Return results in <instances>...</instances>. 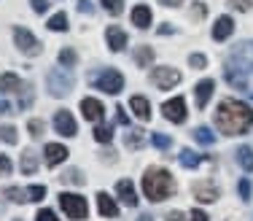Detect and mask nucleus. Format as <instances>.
<instances>
[{"label": "nucleus", "mask_w": 253, "mask_h": 221, "mask_svg": "<svg viewBox=\"0 0 253 221\" xmlns=\"http://www.w3.org/2000/svg\"><path fill=\"white\" fill-rule=\"evenodd\" d=\"M105 41H108V46H111L113 51H122L126 46V35H124L122 27H108L105 30Z\"/></svg>", "instance_id": "a211bd4d"}, {"label": "nucleus", "mask_w": 253, "mask_h": 221, "mask_svg": "<svg viewBox=\"0 0 253 221\" xmlns=\"http://www.w3.org/2000/svg\"><path fill=\"white\" fill-rule=\"evenodd\" d=\"M0 173H3V176H8V173H11V159L5 157V154H0Z\"/></svg>", "instance_id": "c03bdc74"}, {"label": "nucleus", "mask_w": 253, "mask_h": 221, "mask_svg": "<svg viewBox=\"0 0 253 221\" xmlns=\"http://www.w3.org/2000/svg\"><path fill=\"white\" fill-rule=\"evenodd\" d=\"M159 33H162V35H170V33H172V27H170V25H162V27H159Z\"/></svg>", "instance_id": "5fc2aeb1"}, {"label": "nucleus", "mask_w": 253, "mask_h": 221, "mask_svg": "<svg viewBox=\"0 0 253 221\" xmlns=\"http://www.w3.org/2000/svg\"><path fill=\"white\" fill-rule=\"evenodd\" d=\"M78 11H81V14H92L94 5L89 3V0H78Z\"/></svg>", "instance_id": "49530a36"}, {"label": "nucleus", "mask_w": 253, "mask_h": 221, "mask_svg": "<svg viewBox=\"0 0 253 221\" xmlns=\"http://www.w3.org/2000/svg\"><path fill=\"white\" fill-rule=\"evenodd\" d=\"M43 154H46V165H49V167H54V165H59V162L68 159V148L59 146V143H49Z\"/></svg>", "instance_id": "2eb2a0df"}, {"label": "nucleus", "mask_w": 253, "mask_h": 221, "mask_svg": "<svg viewBox=\"0 0 253 221\" xmlns=\"http://www.w3.org/2000/svg\"><path fill=\"white\" fill-rule=\"evenodd\" d=\"M232 5H234V8H240V11H248L253 5V0H232Z\"/></svg>", "instance_id": "de8ad7c7"}, {"label": "nucleus", "mask_w": 253, "mask_h": 221, "mask_svg": "<svg viewBox=\"0 0 253 221\" xmlns=\"http://www.w3.org/2000/svg\"><path fill=\"white\" fill-rule=\"evenodd\" d=\"M0 113H11V105L5 100H0Z\"/></svg>", "instance_id": "603ef678"}, {"label": "nucleus", "mask_w": 253, "mask_h": 221, "mask_svg": "<svg viewBox=\"0 0 253 221\" xmlns=\"http://www.w3.org/2000/svg\"><path fill=\"white\" fill-rule=\"evenodd\" d=\"M5 197H8L11 202H16V205H19V202H25V200H30L27 192H22V189H16V186H8V189H5Z\"/></svg>", "instance_id": "473e14b6"}, {"label": "nucleus", "mask_w": 253, "mask_h": 221, "mask_svg": "<svg viewBox=\"0 0 253 221\" xmlns=\"http://www.w3.org/2000/svg\"><path fill=\"white\" fill-rule=\"evenodd\" d=\"M132 25L146 30L151 25V8H148V5H135V8H132Z\"/></svg>", "instance_id": "412c9836"}, {"label": "nucleus", "mask_w": 253, "mask_h": 221, "mask_svg": "<svg viewBox=\"0 0 253 221\" xmlns=\"http://www.w3.org/2000/svg\"><path fill=\"white\" fill-rule=\"evenodd\" d=\"M35 221H59V219L54 216V211H49V208H43V211H38V216H35Z\"/></svg>", "instance_id": "79ce46f5"}, {"label": "nucleus", "mask_w": 253, "mask_h": 221, "mask_svg": "<svg viewBox=\"0 0 253 221\" xmlns=\"http://www.w3.org/2000/svg\"><path fill=\"white\" fill-rule=\"evenodd\" d=\"M151 143H154L156 148H162V151H165V148H170V146H172V140L167 138V135H159V133H154V135H151Z\"/></svg>", "instance_id": "e433bc0d"}, {"label": "nucleus", "mask_w": 253, "mask_h": 221, "mask_svg": "<svg viewBox=\"0 0 253 221\" xmlns=\"http://www.w3.org/2000/svg\"><path fill=\"white\" fill-rule=\"evenodd\" d=\"M189 221H208V213H205V211H197V208H194V211L189 213Z\"/></svg>", "instance_id": "a18cd8bd"}, {"label": "nucleus", "mask_w": 253, "mask_h": 221, "mask_svg": "<svg viewBox=\"0 0 253 221\" xmlns=\"http://www.w3.org/2000/svg\"><path fill=\"white\" fill-rule=\"evenodd\" d=\"M178 159H180V165H183V167H189V170H194V167L202 162V154L191 151V148H183V151L178 154Z\"/></svg>", "instance_id": "b1692460"}, {"label": "nucleus", "mask_w": 253, "mask_h": 221, "mask_svg": "<svg viewBox=\"0 0 253 221\" xmlns=\"http://www.w3.org/2000/svg\"><path fill=\"white\" fill-rule=\"evenodd\" d=\"M226 65L243 70L245 76L253 73V41H243V44L234 46L232 54H229V59H226Z\"/></svg>", "instance_id": "39448f33"}, {"label": "nucleus", "mask_w": 253, "mask_h": 221, "mask_svg": "<svg viewBox=\"0 0 253 221\" xmlns=\"http://www.w3.org/2000/svg\"><path fill=\"white\" fill-rule=\"evenodd\" d=\"M116 111H119V116H116V119H119V122H122V124H129V116H126V111L122 108V105H119V108H116Z\"/></svg>", "instance_id": "09e8293b"}, {"label": "nucleus", "mask_w": 253, "mask_h": 221, "mask_svg": "<svg viewBox=\"0 0 253 221\" xmlns=\"http://www.w3.org/2000/svg\"><path fill=\"white\" fill-rule=\"evenodd\" d=\"M100 3H102V8H105L111 16H119L124 11V0H100Z\"/></svg>", "instance_id": "7c9ffc66"}, {"label": "nucleus", "mask_w": 253, "mask_h": 221, "mask_svg": "<svg viewBox=\"0 0 253 221\" xmlns=\"http://www.w3.org/2000/svg\"><path fill=\"white\" fill-rule=\"evenodd\" d=\"M27 197H30L33 202H41V200L46 197V186H30V189H27Z\"/></svg>", "instance_id": "4c0bfd02"}, {"label": "nucleus", "mask_w": 253, "mask_h": 221, "mask_svg": "<svg viewBox=\"0 0 253 221\" xmlns=\"http://www.w3.org/2000/svg\"><path fill=\"white\" fill-rule=\"evenodd\" d=\"M97 208H100V213L105 219H116L119 216V205L111 200V194H105V192H97Z\"/></svg>", "instance_id": "f3484780"}, {"label": "nucleus", "mask_w": 253, "mask_h": 221, "mask_svg": "<svg viewBox=\"0 0 253 221\" xmlns=\"http://www.w3.org/2000/svg\"><path fill=\"white\" fill-rule=\"evenodd\" d=\"M162 113H165V119H167V122L183 124V122H186V100H183V97L167 100V103L162 105Z\"/></svg>", "instance_id": "1a4fd4ad"}, {"label": "nucleus", "mask_w": 253, "mask_h": 221, "mask_svg": "<svg viewBox=\"0 0 253 221\" xmlns=\"http://www.w3.org/2000/svg\"><path fill=\"white\" fill-rule=\"evenodd\" d=\"M189 65H191V68H197V70H202L205 65H208V57H205V54H191Z\"/></svg>", "instance_id": "a19ab883"}, {"label": "nucleus", "mask_w": 253, "mask_h": 221, "mask_svg": "<svg viewBox=\"0 0 253 221\" xmlns=\"http://www.w3.org/2000/svg\"><path fill=\"white\" fill-rule=\"evenodd\" d=\"M30 105H33V87H30V84H27V87H22V97H19V108H22V111H27V108H30Z\"/></svg>", "instance_id": "72a5a7b5"}, {"label": "nucleus", "mask_w": 253, "mask_h": 221, "mask_svg": "<svg viewBox=\"0 0 253 221\" xmlns=\"http://www.w3.org/2000/svg\"><path fill=\"white\" fill-rule=\"evenodd\" d=\"M54 130H57L59 135H65V138H73V135L78 133L76 119L70 116V111H57L54 113Z\"/></svg>", "instance_id": "9d476101"}, {"label": "nucleus", "mask_w": 253, "mask_h": 221, "mask_svg": "<svg viewBox=\"0 0 253 221\" xmlns=\"http://www.w3.org/2000/svg\"><path fill=\"white\" fill-rule=\"evenodd\" d=\"M94 140H100V143H111V140H113V130H111V127H102V124H97V127H94Z\"/></svg>", "instance_id": "2f4dec72"}, {"label": "nucleus", "mask_w": 253, "mask_h": 221, "mask_svg": "<svg viewBox=\"0 0 253 221\" xmlns=\"http://www.w3.org/2000/svg\"><path fill=\"white\" fill-rule=\"evenodd\" d=\"M73 73L65 68H51L49 73H46V89H49L51 97H65V94L73 92Z\"/></svg>", "instance_id": "20e7f679"}, {"label": "nucleus", "mask_w": 253, "mask_h": 221, "mask_svg": "<svg viewBox=\"0 0 253 221\" xmlns=\"http://www.w3.org/2000/svg\"><path fill=\"white\" fill-rule=\"evenodd\" d=\"M162 5H167V8H178L180 3H183V0H159Z\"/></svg>", "instance_id": "8fccbe9b"}, {"label": "nucleus", "mask_w": 253, "mask_h": 221, "mask_svg": "<svg viewBox=\"0 0 253 221\" xmlns=\"http://www.w3.org/2000/svg\"><path fill=\"white\" fill-rule=\"evenodd\" d=\"M234 33V19L232 16H218V22L213 25V38L215 41H226Z\"/></svg>", "instance_id": "4468645a"}, {"label": "nucleus", "mask_w": 253, "mask_h": 221, "mask_svg": "<svg viewBox=\"0 0 253 221\" xmlns=\"http://www.w3.org/2000/svg\"><path fill=\"white\" fill-rule=\"evenodd\" d=\"M81 111H84V119H86V122H94V124H100L102 116H105L102 103H100V100H94V97L81 100Z\"/></svg>", "instance_id": "9b49d317"}, {"label": "nucleus", "mask_w": 253, "mask_h": 221, "mask_svg": "<svg viewBox=\"0 0 253 221\" xmlns=\"http://www.w3.org/2000/svg\"><path fill=\"white\" fill-rule=\"evenodd\" d=\"M194 140L202 143V146H213V143H215V133L210 127H197L194 130Z\"/></svg>", "instance_id": "bb28decb"}, {"label": "nucleus", "mask_w": 253, "mask_h": 221, "mask_svg": "<svg viewBox=\"0 0 253 221\" xmlns=\"http://www.w3.org/2000/svg\"><path fill=\"white\" fill-rule=\"evenodd\" d=\"M143 192H146V197L151 202H162V200H167V197H172L175 181H172V176L165 167H151V170L143 176Z\"/></svg>", "instance_id": "f03ea898"}, {"label": "nucleus", "mask_w": 253, "mask_h": 221, "mask_svg": "<svg viewBox=\"0 0 253 221\" xmlns=\"http://www.w3.org/2000/svg\"><path fill=\"white\" fill-rule=\"evenodd\" d=\"M237 162L245 173H253V148L251 146H240L237 148Z\"/></svg>", "instance_id": "4be33fe9"}, {"label": "nucleus", "mask_w": 253, "mask_h": 221, "mask_svg": "<svg viewBox=\"0 0 253 221\" xmlns=\"http://www.w3.org/2000/svg\"><path fill=\"white\" fill-rule=\"evenodd\" d=\"M86 81H89V87L100 89V92H105V94H119L124 89V76L119 73V70H111V68L89 73Z\"/></svg>", "instance_id": "7ed1b4c3"}, {"label": "nucleus", "mask_w": 253, "mask_h": 221, "mask_svg": "<svg viewBox=\"0 0 253 221\" xmlns=\"http://www.w3.org/2000/svg\"><path fill=\"white\" fill-rule=\"evenodd\" d=\"M0 140H5L8 146H14V143L19 140V138H16V127H11V124H8V127H0Z\"/></svg>", "instance_id": "f704fd0d"}, {"label": "nucleus", "mask_w": 253, "mask_h": 221, "mask_svg": "<svg viewBox=\"0 0 253 221\" xmlns=\"http://www.w3.org/2000/svg\"><path fill=\"white\" fill-rule=\"evenodd\" d=\"M124 146L126 148H135V151H137V148L143 146V130H129V133L124 135Z\"/></svg>", "instance_id": "cd10ccee"}, {"label": "nucleus", "mask_w": 253, "mask_h": 221, "mask_svg": "<svg viewBox=\"0 0 253 221\" xmlns=\"http://www.w3.org/2000/svg\"><path fill=\"white\" fill-rule=\"evenodd\" d=\"M237 192H240V197H243L245 202L251 200V181H248V178H243V181L237 183Z\"/></svg>", "instance_id": "ea45409f"}, {"label": "nucleus", "mask_w": 253, "mask_h": 221, "mask_svg": "<svg viewBox=\"0 0 253 221\" xmlns=\"http://www.w3.org/2000/svg\"><path fill=\"white\" fill-rule=\"evenodd\" d=\"M30 5H33L35 14H43V11L49 8V3H46V0H30Z\"/></svg>", "instance_id": "37998d69"}, {"label": "nucleus", "mask_w": 253, "mask_h": 221, "mask_svg": "<svg viewBox=\"0 0 253 221\" xmlns=\"http://www.w3.org/2000/svg\"><path fill=\"white\" fill-rule=\"evenodd\" d=\"M129 108H132V113H135L140 122H148V119H151V105H148V100L140 97V94L129 100Z\"/></svg>", "instance_id": "6ab92c4d"}, {"label": "nucleus", "mask_w": 253, "mask_h": 221, "mask_svg": "<svg viewBox=\"0 0 253 221\" xmlns=\"http://www.w3.org/2000/svg\"><path fill=\"white\" fill-rule=\"evenodd\" d=\"M14 221H22V219H14Z\"/></svg>", "instance_id": "4d7b16f0"}, {"label": "nucleus", "mask_w": 253, "mask_h": 221, "mask_svg": "<svg viewBox=\"0 0 253 221\" xmlns=\"http://www.w3.org/2000/svg\"><path fill=\"white\" fill-rule=\"evenodd\" d=\"M167 221H183V213H170V216H167Z\"/></svg>", "instance_id": "3c124183"}, {"label": "nucleus", "mask_w": 253, "mask_h": 221, "mask_svg": "<svg viewBox=\"0 0 253 221\" xmlns=\"http://www.w3.org/2000/svg\"><path fill=\"white\" fill-rule=\"evenodd\" d=\"M151 81L156 84V89H172L180 81V73L175 68H154Z\"/></svg>", "instance_id": "6e6552de"}, {"label": "nucleus", "mask_w": 253, "mask_h": 221, "mask_svg": "<svg viewBox=\"0 0 253 221\" xmlns=\"http://www.w3.org/2000/svg\"><path fill=\"white\" fill-rule=\"evenodd\" d=\"M19 89H22L19 76H14V73H3V76H0V92H19Z\"/></svg>", "instance_id": "5701e85b"}, {"label": "nucleus", "mask_w": 253, "mask_h": 221, "mask_svg": "<svg viewBox=\"0 0 253 221\" xmlns=\"http://www.w3.org/2000/svg\"><path fill=\"white\" fill-rule=\"evenodd\" d=\"M76 51L73 49H62V51H59V62H62V65H76Z\"/></svg>", "instance_id": "58836bf2"}, {"label": "nucleus", "mask_w": 253, "mask_h": 221, "mask_svg": "<svg viewBox=\"0 0 253 221\" xmlns=\"http://www.w3.org/2000/svg\"><path fill=\"white\" fill-rule=\"evenodd\" d=\"M59 178H62V183H76V186H81V183L86 181V178L81 176V170H78V167H70V170L62 173Z\"/></svg>", "instance_id": "c85d7f7f"}, {"label": "nucleus", "mask_w": 253, "mask_h": 221, "mask_svg": "<svg viewBox=\"0 0 253 221\" xmlns=\"http://www.w3.org/2000/svg\"><path fill=\"white\" fill-rule=\"evenodd\" d=\"M194 197L200 202H215L218 200V186L213 181H200V183H194Z\"/></svg>", "instance_id": "f8f14e48"}, {"label": "nucleus", "mask_w": 253, "mask_h": 221, "mask_svg": "<svg viewBox=\"0 0 253 221\" xmlns=\"http://www.w3.org/2000/svg\"><path fill=\"white\" fill-rule=\"evenodd\" d=\"M215 127L224 135H245L253 127V108L240 100H221L215 111Z\"/></svg>", "instance_id": "f257e3e1"}, {"label": "nucleus", "mask_w": 253, "mask_h": 221, "mask_svg": "<svg viewBox=\"0 0 253 221\" xmlns=\"http://www.w3.org/2000/svg\"><path fill=\"white\" fill-rule=\"evenodd\" d=\"M19 167H22V173H25V176H33V173L38 170V157H35V151H25V154H22Z\"/></svg>", "instance_id": "393cba45"}, {"label": "nucleus", "mask_w": 253, "mask_h": 221, "mask_svg": "<svg viewBox=\"0 0 253 221\" xmlns=\"http://www.w3.org/2000/svg\"><path fill=\"white\" fill-rule=\"evenodd\" d=\"M14 41H16V46H19V51H25V54H30V57H38L41 51V41L35 38L30 30H25V27H16L14 30Z\"/></svg>", "instance_id": "0eeeda50"}, {"label": "nucleus", "mask_w": 253, "mask_h": 221, "mask_svg": "<svg viewBox=\"0 0 253 221\" xmlns=\"http://www.w3.org/2000/svg\"><path fill=\"white\" fill-rule=\"evenodd\" d=\"M135 62L140 65V68H148V65L154 62V49L151 46H137L135 49Z\"/></svg>", "instance_id": "a878e982"}, {"label": "nucleus", "mask_w": 253, "mask_h": 221, "mask_svg": "<svg viewBox=\"0 0 253 221\" xmlns=\"http://www.w3.org/2000/svg\"><path fill=\"white\" fill-rule=\"evenodd\" d=\"M49 30H54V33L68 30V14H54L51 19H49Z\"/></svg>", "instance_id": "c756f323"}, {"label": "nucleus", "mask_w": 253, "mask_h": 221, "mask_svg": "<svg viewBox=\"0 0 253 221\" xmlns=\"http://www.w3.org/2000/svg\"><path fill=\"white\" fill-rule=\"evenodd\" d=\"M213 87H215V84L210 81V79H205V81H200V84L194 87V100H197V108H205V105H208L210 94H213Z\"/></svg>", "instance_id": "dca6fc26"}, {"label": "nucleus", "mask_w": 253, "mask_h": 221, "mask_svg": "<svg viewBox=\"0 0 253 221\" xmlns=\"http://www.w3.org/2000/svg\"><path fill=\"white\" fill-rule=\"evenodd\" d=\"M59 208H62L65 213H68V219H76V221H81V219H86V200H84L81 194H70V192H62L59 194Z\"/></svg>", "instance_id": "423d86ee"}, {"label": "nucleus", "mask_w": 253, "mask_h": 221, "mask_svg": "<svg viewBox=\"0 0 253 221\" xmlns=\"http://www.w3.org/2000/svg\"><path fill=\"white\" fill-rule=\"evenodd\" d=\"M27 130H30V135H33V138H41V135H43V130H46V124L41 122V119H33V122L27 124Z\"/></svg>", "instance_id": "c9c22d12"}, {"label": "nucleus", "mask_w": 253, "mask_h": 221, "mask_svg": "<svg viewBox=\"0 0 253 221\" xmlns=\"http://www.w3.org/2000/svg\"><path fill=\"white\" fill-rule=\"evenodd\" d=\"M224 76H226V81L232 84L234 89H248V76H245L243 70H237V68H232V65H226V68H224Z\"/></svg>", "instance_id": "aec40b11"}, {"label": "nucleus", "mask_w": 253, "mask_h": 221, "mask_svg": "<svg viewBox=\"0 0 253 221\" xmlns=\"http://www.w3.org/2000/svg\"><path fill=\"white\" fill-rule=\"evenodd\" d=\"M194 16H205V5H194V11H191Z\"/></svg>", "instance_id": "864d4df0"}, {"label": "nucleus", "mask_w": 253, "mask_h": 221, "mask_svg": "<svg viewBox=\"0 0 253 221\" xmlns=\"http://www.w3.org/2000/svg\"><path fill=\"white\" fill-rule=\"evenodd\" d=\"M116 194H119V200L124 202V205H129V208H135L137 205V194H135V186H132V181H119L116 183Z\"/></svg>", "instance_id": "ddd939ff"}, {"label": "nucleus", "mask_w": 253, "mask_h": 221, "mask_svg": "<svg viewBox=\"0 0 253 221\" xmlns=\"http://www.w3.org/2000/svg\"><path fill=\"white\" fill-rule=\"evenodd\" d=\"M137 221H154V216H148V213H143V216L137 219Z\"/></svg>", "instance_id": "6e6d98bb"}]
</instances>
